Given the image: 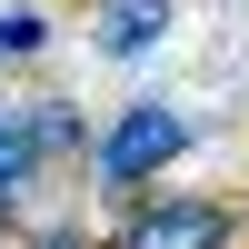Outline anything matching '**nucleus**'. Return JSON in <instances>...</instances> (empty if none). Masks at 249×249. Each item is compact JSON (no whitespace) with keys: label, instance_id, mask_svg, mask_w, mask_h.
Masks as SVG:
<instances>
[{"label":"nucleus","instance_id":"nucleus-5","mask_svg":"<svg viewBox=\"0 0 249 249\" xmlns=\"http://www.w3.org/2000/svg\"><path fill=\"white\" fill-rule=\"evenodd\" d=\"M20 120H30V140H40V160H50V170H60V160H90V120H80V100H30V110H20Z\"/></svg>","mask_w":249,"mask_h":249},{"label":"nucleus","instance_id":"nucleus-6","mask_svg":"<svg viewBox=\"0 0 249 249\" xmlns=\"http://www.w3.org/2000/svg\"><path fill=\"white\" fill-rule=\"evenodd\" d=\"M40 40H50L40 10H0V60H40Z\"/></svg>","mask_w":249,"mask_h":249},{"label":"nucleus","instance_id":"nucleus-1","mask_svg":"<svg viewBox=\"0 0 249 249\" xmlns=\"http://www.w3.org/2000/svg\"><path fill=\"white\" fill-rule=\"evenodd\" d=\"M249 219L230 210V199H199V190H130L110 219V249H239Z\"/></svg>","mask_w":249,"mask_h":249},{"label":"nucleus","instance_id":"nucleus-8","mask_svg":"<svg viewBox=\"0 0 249 249\" xmlns=\"http://www.w3.org/2000/svg\"><path fill=\"white\" fill-rule=\"evenodd\" d=\"M100 10H130V0H100Z\"/></svg>","mask_w":249,"mask_h":249},{"label":"nucleus","instance_id":"nucleus-3","mask_svg":"<svg viewBox=\"0 0 249 249\" xmlns=\"http://www.w3.org/2000/svg\"><path fill=\"white\" fill-rule=\"evenodd\" d=\"M40 170H50V160H40L30 120H20V110H0V230H10V210L40 190Z\"/></svg>","mask_w":249,"mask_h":249},{"label":"nucleus","instance_id":"nucleus-2","mask_svg":"<svg viewBox=\"0 0 249 249\" xmlns=\"http://www.w3.org/2000/svg\"><path fill=\"white\" fill-rule=\"evenodd\" d=\"M179 150H190V120H179L170 100H130L110 130H90V179L110 199H130V190H150Z\"/></svg>","mask_w":249,"mask_h":249},{"label":"nucleus","instance_id":"nucleus-4","mask_svg":"<svg viewBox=\"0 0 249 249\" xmlns=\"http://www.w3.org/2000/svg\"><path fill=\"white\" fill-rule=\"evenodd\" d=\"M170 40V0H130V10H100V50L110 60H150Z\"/></svg>","mask_w":249,"mask_h":249},{"label":"nucleus","instance_id":"nucleus-7","mask_svg":"<svg viewBox=\"0 0 249 249\" xmlns=\"http://www.w3.org/2000/svg\"><path fill=\"white\" fill-rule=\"evenodd\" d=\"M30 249H100V239H90V230H80V219H50V230H40Z\"/></svg>","mask_w":249,"mask_h":249}]
</instances>
